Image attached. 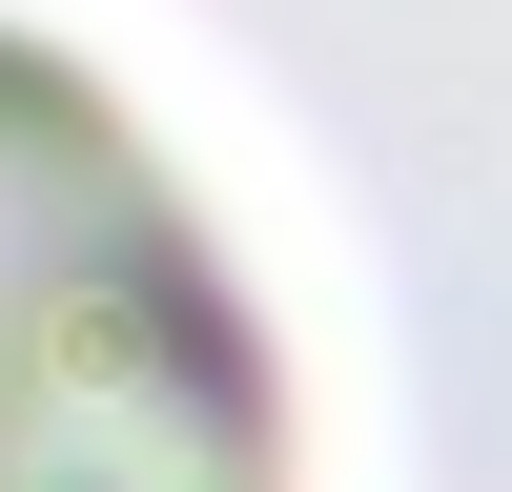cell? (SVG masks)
Instances as JSON below:
<instances>
[{
    "instance_id": "cell-1",
    "label": "cell",
    "mask_w": 512,
    "mask_h": 492,
    "mask_svg": "<svg viewBox=\"0 0 512 492\" xmlns=\"http://www.w3.org/2000/svg\"><path fill=\"white\" fill-rule=\"evenodd\" d=\"M0 492H287L267 328L185 164L0 21Z\"/></svg>"
}]
</instances>
